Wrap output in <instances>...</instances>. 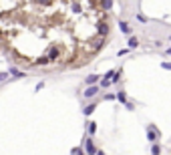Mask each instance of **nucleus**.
<instances>
[{
	"label": "nucleus",
	"mask_w": 171,
	"mask_h": 155,
	"mask_svg": "<svg viewBox=\"0 0 171 155\" xmlns=\"http://www.w3.org/2000/svg\"><path fill=\"white\" fill-rule=\"evenodd\" d=\"M95 32L99 34V36H107V34H109V18H107V16H103V20L97 24V30H95Z\"/></svg>",
	"instance_id": "1"
},
{
	"label": "nucleus",
	"mask_w": 171,
	"mask_h": 155,
	"mask_svg": "<svg viewBox=\"0 0 171 155\" xmlns=\"http://www.w3.org/2000/svg\"><path fill=\"white\" fill-rule=\"evenodd\" d=\"M97 91H99L97 87H89V89L85 91V97H93V95H97Z\"/></svg>",
	"instance_id": "2"
},
{
	"label": "nucleus",
	"mask_w": 171,
	"mask_h": 155,
	"mask_svg": "<svg viewBox=\"0 0 171 155\" xmlns=\"http://www.w3.org/2000/svg\"><path fill=\"white\" fill-rule=\"evenodd\" d=\"M111 2L113 0H101V8H103V10H109V8H111Z\"/></svg>",
	"instance_id": "3"
},
{
	"label": "nucleus",
	"mask_w": 171,
	"mask_h": 155,
	"mask_svg": "<svg viewBox=\"0 0 171 155\" xmlns=\"http://www.w3.org/2000/svg\"><path fill=\"white\" fill-rule=\"evenodd\" d=\"M87 151H89V153H95V147H93V141H91V139H89V141H87Z\"/></svg>",
	"instance_id": "4"
},
{
	"label": "nucleus",
	"mask_w": 171,
	"mask_h": 155,
	"mask_svg": "<svg viewBox=\"0 0 171 155\" xmlns=\"http://www.w3.org/2000/svg\"><path fill=\"white\" fill-rule=\"evenodd\" d=\"M121 30H123V32H129V24H125V22H121Z\"/></svg>",
	"instance_id": "5"
},
{
	"label": "nucleus",
	"mask_w": 171,
	"mask_h": 155,
	"mask_svg": "<svg viewBox=\"0 0 171 155\" xmlns=\"http://www.w3.org/2000/svg\"><path fill=\"white\" fill-rule=\"evenodd\" d=\"M129 47L135 48V47H137V41H135V38H131V41H129Z\"/></svg>",
	"instance_id": "6"
},
{
	"label": "nucleus",
	"mask_w": 171,
	"mask_h": 155,
	"mask_svg": "<svg viewBox=\"0 0 171 155\" xmlns=\"http://www.w3.org/2000/svg\"><path fill=\"white\" fill-rule=\"evenodd\" d=\"M2 79H6V74L4 73H0V81H2Z\"/></svg>",
	"instance_id": "7"
}]
</instances>
